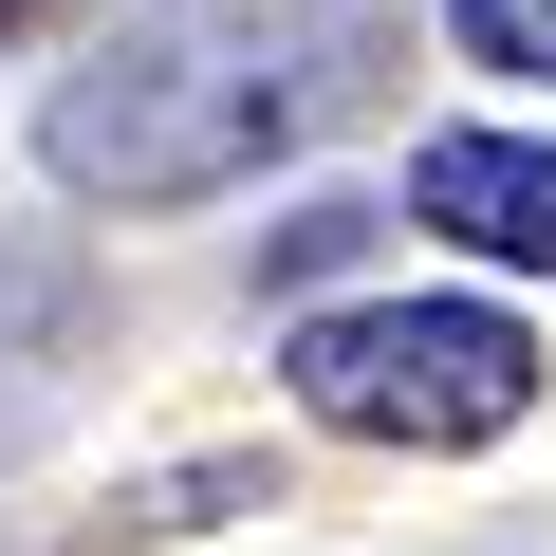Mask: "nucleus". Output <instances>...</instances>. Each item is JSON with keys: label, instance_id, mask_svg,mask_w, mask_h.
I'll list each match as a JSON object with an SVG mask.
<instances>
[{"label": "nucleus", "instance_id": "nucleus-3", "mask_svg": "<svg viewBox=\"0 0 556 556\" xmlns=\"http://www.w3.org/2000/svg\"><path fill=\"white\" fill-rule=\"evenodd\" d=\"M408 223L556 278V149H538V130H427V149H408Z\"/></svg>", "mask_w": 556, "mask_h": 556}, {"label": "nucleus", "instance_id": "nucleus-4", "mask_svg": "<svg viewBox=\"0 0 556 556\" xmlns=\"http://www.w3.org/2000/svg\"><path fill=\"white\" fill-rule=\"evenodd\" d=\"M75 298H93V278H75L56 241H0V371H38V353L75 334Z\"/></svg>", "mask_w": 556, "mask_h": 556}, {"label": "nucleus", "instance_id": "nucleus-1", "mask_svg": "<svg viewBox=\"0 0 556 556\" xmlns=\"http://www.w3.org/2000/svg\"><path fill=\"white\" fill-rule=\"evenodd\" d=\"M390 56V0H149L38 93V167L75 204H223L316 149Z\"/></svg>", "mask_w": 556, "mask_h": 556}, {"label": "nucleus", "instance_id": "nucleus-2", "mask_svg": "<svg viewBox=\"0 0 556 556\" xmlns=\"http://www.w3.org/2000/svg\"><path fill=\"white\" fill-rule=\"evenodd\" d=\"M278 371L353 445H501L538 408V334L501 298H353V316H298Z\"/></svg>", "mask_w": 556, "mask_h": 556}, {"label": "nucleus", "instance_id": "nucleus-5", "mask_svg": "<svg viewBox=\"0 0 556 556\" xmlns=\"http://www.w3.org/2000/svg\"><path fill=\"white\" fill-rule=\"evenodd\" d=\"M464 20V56H501V75H556V0H445Z\"/></svg>", "mask_w": 556, "mask_h": 556}]
</instances>
